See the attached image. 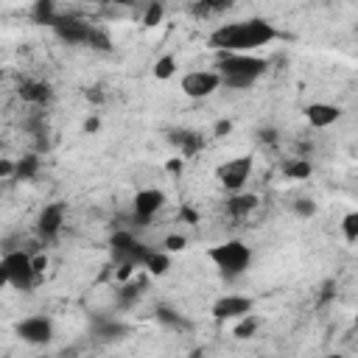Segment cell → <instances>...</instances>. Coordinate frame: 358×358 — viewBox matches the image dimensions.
I'll use <instances>...</instances> for the list:
<instances>
[{"mask_svg":"<svg viewBox=\"0 0 358 358\" xmlns=\"http://www.w3.org/2000/svg\"><path fill=\"white\" fill-rule=\"evenodd\" d=\"M274 36H277L274 25L255 17V20H246V22H229V25L215 28L210 34V45L218 53H249L260 45H268Z\"/></svg>","mask_w":358,"mask_h":358,"instance_id":"cell-1","label":"cell"},{"mask_svg":"<svg viewBox=\"0 0 358 358\" xmlns=\"http://www.w3.org/2000/svg\"><path fill=\"white\" fill-rule=\"evenodd\" d=\"M221 84L229 90H246L252 87L263 73H266V62L249 53H221L218 56V70Z\"/></svg>","mask_w":358,"mask_h":358,"instance_id":"cell-2","label":"cell"},{"mask_svg":"<svg viewBox=\"0 0 358 358\" xmlns=\"http://www.w3.org/2000/svg\"><path fill=\"white\" fill-rule=\"evenodd\" d=\"M207 257L215 263V268L221 271V277L235 280V277H241V274L249 268V263H252V249H249L243 241H227V243L210 246V249H207Z\"/></svg>","mask_w":358,"mask_h":358,"instance_id":"cell-3","label":"cell"},{"mask_svg":"<svg viewBox=\"0 0 358 358\" xmlns=\"http://www.w3.org/2000/svg\"><path fill=\"white\" fill-rule=\"evenodd\" d=\"M53 31L59 39H64L67 45H90V48H98V50H106L109 48V39L103 31H98L95 25L78 20V17H59L53 22Z\"/></svg>","mask_w":358,"mask_h":358,"instance_id":"cell-4","label":"cell"},{"mask_svg":"<svg viewBox=\"0 0 358 358\" xmlns=\"http://www.w3.org/2000/svg\"><path fill=\"white\" fill-rule=\"evenodd\" d=\"M0 274L8 285L20 288V291H28L34 285V280L39 277L34 271V255L22 252V249H14V252H6L3 260H0Z\"/></svg>","mask_w":358,"mask_h":358,"instance_id":"cell-5","label":"cell"},{"mask_svg":"<svg viewBox=\"0 0 358 358\" xmlns=\"http://www.w3.org/2000/svg\"><path fill=\"white\" fill-rule=\"evenodd\" d=\"M109 249H112V260L117 266H145L148 257H151V249L143 246L134 235L129 232H115L112 241H109Z\"/></svg>","mask_w":358,"mask_h":358,"instance_id":"cell-6","label":"cell"},{"mask_svg":"<svg viewBox=\"0 0 358 358\" xmlns=\"http://www.w3.org/2000/svg\"><path fill=\"white\" fill-rule=\"evenodd\" d=\"M221 87V76L215 70H193L182 78V92L187 98H207Z\"/></svg>","mask_w":358,"mask_h":358,"instance_id":"cell-7","label":"cell"},{"mask_svg":"<svg viewBox=\"0 0 358 358\" xmlns=\"http://www.w3.org/2000/svg\"><path fill=\"white\" fill-rule=\"evenodd\" d=\"M252 173V157H235V159H227L224 165H218L215 176L218 182L227 187V190H241L246 185Z\"/></svg>","mask_w":358,"mask_h":358,"instance_id":"cell-8","label":"cell"},{"mask_svg":"<svg viewBox=\"0 0 358 358\" xmlns=\"http://www.w3.org/2000/svg\"><path fill=\"white\" fill-rule=\"evenodd\" d=\"M17 333L28 344H48L53 338V324L48 316H28L17 324Z\"/></svg>","mask_w":358,"mask_h":358,"instance_id":"cell-9","label":"cell"},{"mask_svg":"<svg viewBox=\"0 0 358 358\" xmlns=\"http://www.w3.org/2000/svg\"><path fill=\"white\" fill-rule=\"evenodd\" d=\"M252 313V299L249 296H238V294H227L213 305V316L218 322L224 319H243Z\"/></svg>","mask_w":358,"mask_h":358,"instance_id":"cell-10","label":"cell"},{"mask_svg":"<svg viewBox=\"0 0 358 358\" xmlns=\"http://www.w3.org/2000/svg\"><path fill=\"white\" fill-rule=\"evenodd\" d=\"M165 204V193L157 190V187H145V190H137L134 193V215L137 221H148L151 215H157V210Z\"/></svg>","mask_w":358,"mask_h":358,"instance_id":"cell-11","label":"cell"},{"mask_svg":"<svg viewBox=\"0 0 358 358\" xmlns=\"http://www.w3.org/2000/svg\"><path fill=\"white\" fill-rule=\"evenodd\" d=\"M62 224H64V204H62V201L48 204V207L39 213V218H36V229H39V235H42L45 241L56 238V232L62 229Z\"/></svg>","mask_w":358,"mask_h":358,"instance_id":"cell-12","label":"cell"},{"mask_svg":"<svg viewBox=\"0 0 358 358\" xmlns=\"http://www.w3.org/2000/svg\"><path fill=\"white\" fill-rule=\"evenodd\" d=\"M305 117H308V123L313 129H327V126H333L341 117V109L333 106V103H310L305 109Z\"/></svg>","mask_w":358,"mask_h":358,"instance_id":"cell-13","label":"cell"},{"mask_svg":"<svg viewBox=\"0 0 358 358\" xmlns=\"http://www.w3.org/2000/svg\"><path fill=\"white\" fill-rule=\"evenodd\" d=\"M20 95L28 103H48L50 101V87L45 81H22L20 84Z\"/></svg>","mask_w":358,"mask_h":358,"instance_id":"cell-14","label":"cell"},{"mask_svg":"<svg viewBox=\"0 0 358 358\" xmlns=\"http://www.w3.org/2000/svg\"><path fill=\"white\" fill-rule=\"evenodd\" d=\"M92 333L101 338V341H115V338H123L126 336V327L120 322H112V319H98Z\"/></svg>","mask_w":358,"mask_h":358,"instance_id":"cell-15","label":"cell"},{"mask_svg":"<svg viewBox=\"0 0 358 358\" xmlns=\"http://www.w3.org/2000/svg\"><path fill=\"white\" fill-rule=\"evenodd\" d=\"M31 17H34V22H42V25H53V22L59 20V14H56V6H53L50 0H39V3H34V8H31Z\"/></svg>","mask_w":358,"mask_h":358,"instance_id":"cell-16","label":"cell"},{"mask_svg":"<svg viewBox=\"0 0 358 358\" xmlns=\"http://www.w3.org/2000/svg\"><path fill=\"white\" fill-rule=\"evenodd\" d=\"M227 207H229V213H232V215H246L249 210H255V207H257V196H255V193H238V196H232V199H229V204H227Z\"/></svg>","mask_w":358,"mask_h":358,"instance_id":"cell-17","label":"cell"},{"mask_svg":"<svg viewBox=\"0 0 358 358\" xmlns=\"http://www.w3.org/2000/svg\"><path fill=\"white\" fill-rule=\"evenodd\" d=\"M282 173H285L288 179H308V176L313 173V165H310L308 159H288V162L282 165Z\"/></svg>","mask_w":358,"mask_h":358,"instance_id":"cell-18","label":"cell"},{"mask_svg":"<svg viewBox=\"0 0 358 358\" xmlns=\"http://www.w3.org/2000/svg\"><path fill=\"white\" fill-rule=\"evenodd\" d=\"M36 168H39V159L34 157V154H28V157H22L20 162H17V179H34V173H36Z\"/></svg>","mask_w":358,"mask_h":358,"instance_id":"cell-19","label":"cell"},{"mask_svg":"<svg viewBox=\"0 0 358 358\" xmlns=\"http://www.w3.org/2000/svg\"><path fill=\"white\" fill-rule=\"evenodd\" d=\"M173 70H176V59H173V56H162V59H157V64H154V78L165 81V78L173 76Z\"/></svg>","mask_w":358,"mask_h":358,"instance_id":"cell-20","label":"cell"},{"mask_svg":"<svg viewBox=\"0 0 358 358\" xmlns=\"http://www.w3.org/2000/svg\"><path fill=\"white\" fill-rule=\"evenodd\" d=\"M145 268L151 271V274H165L168 271V255L165 252H151V257H148V263H145Z\"/></svg>","mask_w":358,"mask_h":358,"instance_id":"cell-21","label":"cell"},{"mask_svg":"<svg viewBox=\"0 0 358 358\" xmlns=\"http://www.w3.org/2000/svg\"><path fill=\"white\" fill-rule=\"evenodd\" d=\"M157 319L162 324H171V327H187V322L176 310H171V308H157Z\"/></svg>","mask_w":358,"mask_h":358,"instance_id":"cell-22","label":"cell"},{"mask_svg":"<svg viewBox=\"0 0 358 358\" xmlns=\"http://www.w3.org/2000/svg\"><path fill=\"white\" fill-rule=\"evenodd\" d=\"M257 324H260V322H257V319L249 313V316H243V319L238 322L235 336H238V338H252V336H255V330H257Z\"/></svg>","mask_w":358,"mask_h":358,"instance_id":"cell-23","label":"cell"},{"mask_svg":"<svg viewBox=\"0 0 358 358\" xmlns=\"http://www.w3.org/2000/svg\"><path fill=\"white\" fill-rule=\"evenodd\" d=\"M341 232H344L347 241H358V210L344 215V221H341Z\"/></svg>","mask_w":358,"mask_h":358,"instance_id":"cell-24","label":"cell"},{"mask_svg":"<svg viewBox=\"0 0 358 358\" xmlns=\"http://www.w3.org/2000/svg\"><path fill=\"white\" fill-rule=\"evenodd\" d=\"M294 213L302 215V218H310L316 213V204L310 199H299V201H294Z\"/></svg>","mask_w":358,"mask_h":358,"instance_id":"cell-25","label":"cell"},{"mask_svg":"<svg viewBox=\"0 0 358 358\" xmlns=\"http://www.w3.org/2000/svg\"><path fill=\"white\" fill-rule=\"evenodd\" d=\"M162 20V6L159 3H151L148 8H145V17H143V22L145 25H157Z\"/></svg>","mask_w":358,"mask_h":358,"instance_id":"cell-26","label":"cell"},{"mask_svg":"<svg viewBox=\"0 0 358 358\" xmlns=\"http://www.w3.org/2000/svg\"><path fill=\"white\" fill-rule=\"evenodd\" d=\"M185 246H187L185 235H168V238H165V249H168V252H182Z\"/></svg>","mask_w":358,"mask_h":358,"instance_id":"cell-27","label":"cell"},{"mask_svg":"<svg viewBox=\"0 0 358 358\" xmlns=\"http://www.w3.org/2000/svg\"><path fill=\"white\" fill-rule=\"evenodd\" d=\"M14 173H17V162H11V159H0V176L8 179V176H14Z\"/></svg>","mask_w":358,"mask_h":358,"instance_id":"cell-28","label":"cell"},{"mask_svg":"<svg viewBox=\"0 0 358 358\" xmlns=\"http://www.w3.org/2000/svg\"><path fill=\"white\" fill-rule=\"evenodd\" d=\"M45 268H48V257H45V255H34V271L42 274Z\"/></svg>","mask_w":358,"mask_h":358,"instance_id":"cell-29","label":"cell"},{"mask_svg":"<svg viewBox=\"0 0 358 358\" xmlns=\"http://www.w3.org/2000/svg\"><path fill=\"white\" fill-rule=\"evenodd\" d=\"M182 168H185V162H182L179 157H173V159H168V171H171V173H182Z\"/></svg>","mask_w":358,"mask_h":358,"instance_id":"cell-30","label":"cell"},{"mask_svg":"<svg viewBox=\"0 0 358 358\" xmlns=\"http://www.w3.org/2000/svg\"><path fill=\"white\" fill-rule=\"evenodd\" d=\"M229 129H232V126H229V120H221V123H215V134H218V137H224Z\"/></svg>","mask_w":358,"mask_h":358,"instance_id":"cell-31","label":"cell"},{"mask_svg":"<svg viewBox=\"0 0 358 358\" xmlns=\"http://www.w3.org/2000/svg\"><path fill=\"white\" fill-rule=\"evenodd\" d=\"M84 129H87V131H95V129H98V120H95V117H90V120L84 123Z\"/></svg>","mask_w":358,"mask_h":358,"instance_id":"cell-32","label":"cell"},{"mask_svg":"<svg viewBox=\"0 0 358 358\" xmlns=\"http://www.w3.org/2000/svg\"><path fill=\"white\" fill-rule=\"evenodd\" d=\"M182 215H185L190 224H196V213H193V210H187V207H185V210H182Z\"/></svg>","mask_w":358,"mask_h":358,"instance_id":"cell-33","label":"cell"},{"mask_svg":"<svg viewBox=\"0 0 358 358\" xmlns=\"http://www.w3.org/2000/svg\"><path fill=\"white\" fill-rule=\"evenodd\" d=\"M327 358H344V355H327Z\"/></svg>","mask_w":358,"mask_h":358,"instance_id":"cell-34","label":"cell"},{"mask_svg":"<svg viewBox=\"0 0 358 358\" xmlns=\"http://www.w3.org/2000/svg\"><path fill=\"white\" fill-rule=\"evenodd\" d=\"M355 324H358V316H355Z\"/></svg>","mask_w":358,"mask_h":358,"instance_id":"cell-35","label":"cell"}]
</instances>
